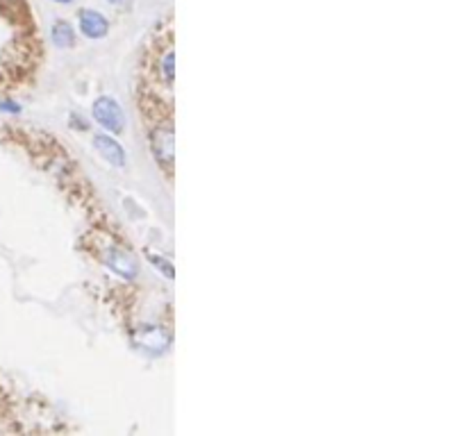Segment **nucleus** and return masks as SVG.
Here are the masks:
<instances>
[{
	"label": "nucleus",
	"mask_w": 466,
	"mask_h": 436,
	"mask_svg": "<svg viewBox=\"0 0 466 436\" xmlns=\"http://www.w3.org/2000/svg\"><path fill=\"white\" fill-rule=\"evenodd\" d=\"M94 118L101 123L105 130H109V132H123V127H125V116H123V112H121V107L116 105V100H112V98H98L96 103H94Z\"/></svg>",
	"instance_id": "1"
},
{
	"label": "nucleus",
	"mask_w": 466,
	"mask_h": 436,
	"mask_svg": "<svg viewBox=\"0 0 466 436\" xmlns=\"http://www.w3.org/2000/svg\"><path fill=\"white\" fill-rule=\"evenodd\" d=\"M151 137H153V153L157 157V162L166 170H171V164H173V127H171V123L155 127Z\"/></svg>",
	"instance_id": "2"
},
{
	"label": "nucleus",
	"mask_w": 466,
	"mask_h": 436,
	"mask_svg": "<svg viewBox=\"0 0 466 436\" xmlns=\"http://www.w3.org/2000/svg\"><path fill=\"white\" fill-rule=\"evenodd\" d=\"M94 146L96 150L101 153L105 159H107L112 166H125V150L116 144L114 139L107 137V134H98V137L94 139Z\"/></svg>",
	"instance_id": "3"
},
{
	"label": "nucleus",
	"mask_w": 466,
	"mask_h": 436,
	"mask_svg": "<svg viewBox=\"0 0 466 436\" xmlns=\"http://www.w3.org/2000/svg\"><path fill=\"white\" fill-rule=\"evenodd\" d=\"M80 27L82 32L91 39H101L105 32H107V21H105L101 14L94 10H84L80 12Z\"/></svg>",
	"instance_id": "4"
},
{
	"label": "nucleus",
	"mask_w": 466,
	"mask_h": 436,
	"mask_svg": "<svg viewBox=\"0 0 466 436\" xmlns=\"http://www.w3.org/2000/svg\"><path fill=\"white\" fill-rule=\"evenodd\" d=\"M105 259H107V264L116 270V273H121L125 277H134V273H137L134 259L128 253H123V250H118V248H109L107 255H105Z\"/></svg>",
	"instance_id": "5"
},
{
	"label": "nucleus",
	"mask_w": 466,
	"mask_h": 436,
	"mask_svg": "<svg viewBox=\"0 0 466 436\" xmlns=\"http://www.w3.org/2000/svg\"><path fill=\"white\" fill-rule=\"evenodd\" d=\"M53 44L57 48H70L75 44V34H73V30H70V25L64 23V21L55 23V27H53Z\"/></svg>",
	"instance_id": "6"
},
{
	"label": "nucleus",
	"mask_w": 466,
	"mask_h": 436,
	"mask_svg": "<svg viewBox=\"0 0 466 436\" xmlns=\"http://www.w3.org/2000/svg\"><path fill=\"white\" fill-rule=\"evenodd\" d=\"M57 3H68V0H57Z\"/></svg>",
	"instance_id": "7"
}]
</instances>
